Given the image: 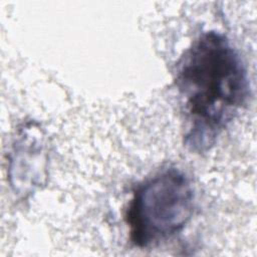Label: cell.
I'll list each match as a JSON object with an SVG mask.
<instances>
[{"label":"cell","mask_w":257,"mask_h":257,"mask_svg":"<svg viewBox=\"0 0 257 257\" xmlns=\"http://www.w3.org/2000/svg\"><path fill=\"white\" fill-rule=\"evenodd\" d=\"M174 84L185 115L184 144L210 151L247 102L250 84L239 51L222 32H202L176 64Z\"/></svg>","instance_id":"cell-1"},{"label":"cell","mask_w":257,"mask_h":257,"mask_svg":"<svg viewBox=\"0 0 257 257\" xmlns=\"http://www.w3.org/2000/svg\"><path fill=\"white\" fill-rule=\"evenodd\" d=\"M50 142L46 131L36 120L18 127L8 155V181L15 196L31 197L45 186L48 176Z\"/></svg>","instance_id":"cell-3"},{"label":"cell","mask_w":257,"mask_h":257,"mask_svg":"<svg viewBox=\"0 0 257 257\" xmlns=\"http://www.w3.org/2000/svg\"><path fill=\"white\" fill-rule=\"evenodd\" d=\"M195 190L177 167H168L134 190L125 212L130 239L139 248L155 246L180 233L193 217Z\"/></svg>","instance_id":"cell-2"}]
</instances>
